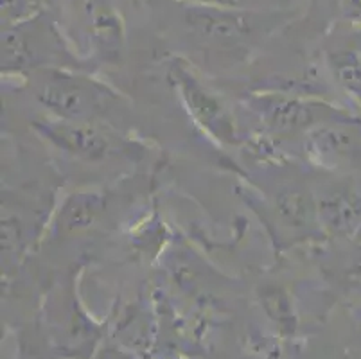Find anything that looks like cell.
I'll return each mask as SVG.
<instances>
[{"mask_svg":"<svg viewBox=\"0 0 361 359\" xmlns=\"http://www.w3.org/2000/svg\"><path fill=\"white\" fill-rule=\"evenodd\" d=\"M52 140L63 146L72 153L85 154V157H99L104 151V140L96 131L80 126H54L49 128Z\"/></svg>","mask_w":361,"mask_h":359,"instance_id":"1","label":"cell"}]
</instances>
